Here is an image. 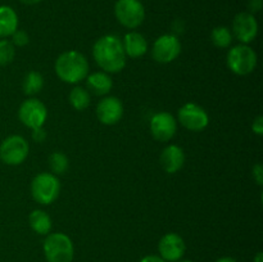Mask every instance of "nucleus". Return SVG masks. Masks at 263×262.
<instances>
[{
  "instance_id": "obj_9",
  "label": "nucleus",
  "mask_w": 263,
  "mask_h": 262,
  "mask_svg": "<svg viewBox=\"0 0 263 262\" xmlns=\"http://www.w3.org/2000/svg\"><path fill=\"white\" fill-rule=\"evenodd\" d=\"M177 121L186 130L199 133L207 127L210 123V117L203 107L195 104V103H186L179 109Z\"/></svg>"
},
{
  "instance_id": "obj_23",
  "label": "nucleus",
  "mask_w": 263,
  "mask_h": 262,
  "mask_svg": "<svg viewBox=\"0 0 263 262\" xmlns=\"http://www.w3.org/2000/svg\"><path fill=\"white\" fill-rule=\"evenodd\" d=\"M49 166L54 175L64 174L69 166L68 157L62 152H53L49 157Z\"/></svg>"
},
{
  "instance_id": "obj_5",
  "label": "nucleus",
  "mask_w": 263,
  "mask_h": 262,
  "mask_svg": "<svg viewBox=\"0 0 263 262\" xmlns=\"http://www.w3.org/2000/svg\"><path fill=\"white\" fill-rule=\"evenodd\" d=\"M257 53L246 44H239L229 50L226 63L229 69L238 76L252 73L257 66Z\"/></svg>"
},
{
  "instance_id": "obj_19",
  "label": "nucleus",
  "mask_w": 263,
  "mask_h": 262,
  "mask_svg": "<svg viewBox=\"0 0 263 262\" xmlns=\"http://www.w3.org/2000/svg\"><path fill=\"white\" fill-rule=\"evenodd\" d=\"M30 228L39 235H48L51 231V218L45 211L33 210L28 216Z\"/></svg>"
},
{
  "instance_id": "obj_8",
  "label": "nucleus",
  "mask_w": 263,
  "mask_h": 262,
  "mask_svg": "<svg viewBox=\"0 0 263 262\" xmlns=\"http://www.w3.org/2000/svg\"><path fill=\"white\" fill-rule=\"evenodd\" d=\"M18 117L26 127L33 130V128L43 127L48 118V109L41 100L31 98L21 104L18 109Z\"/></svg>"
},
{
  "instance_id": "obj_7",
  "label": "nucleus",
  "mask_w": 263,
  "mask_h": 262,
  "mask_svg": "<svg viewBox=\"0 0 263 262\" xmlns=\"http://www.w3.org/2000/svg\"><path fill=\"white\" fill-rule=\"evenodd\" d=\"M30 152L27 140L21 135H10L0 144V159L9 166H18L26 161Z\"/></svg>"
},
{
  "instance_id": "obj_28",
  "label": "nucleus",
  "mask_w": 263,
  "mask_h": 262,
  "mask_svg": "<svg viewBox=\"0 0 263 262\" xmlns=\"http://www.w3.org/2000/svg\"><path fill=\"white\" fill-rule=\"evenodd\" d=\"M252 130H253L254 134H257V135H263V117L262 116H258V117H256V120L253 121V123H252Z\"/></svg>"
},
{
  "instance_id": "obj_12",
  "label": "nucleus",
  "mask_w": 263,
  "mask_h": 262,
  "mask_svg": "<svg viewBox=\"0 0 263 262\" xmlns=\"http://www.w3.org/2000/svg\"><path fill=\"white\" fill-rule=\"evenodd\" d=\"M177 131V121L171 113L159 112L152 117L151 133L157 141L166 143L171 140Z\"/></svg>"
},
{
  "instance_id": "obj_1",
  "label": "nucleus",
  "mask_w": 263,
  "mask_h": 262,
  "mask_svg": "<svg viewBox=\"0 0 263 262\" xmlns=\"http://www.w3.org/2000/svg\"><path fill=\"white\" fill-rule=\"evenodd\" d=\"M92 57L98 66L107 73H117L126 66V54L122 40L116 35H104L95 41Z\"/></svg>"
},
{
  "instance_id": "obj_29",
  "label": "nucleus",
  "mask_w": 263,
  "mask_h": 262,
  "mask_svg": "<svg viewBox=\"0 0 263 262\" xmlns=\"http://www.w3.org/2000/svg\"><path fill=\"white\" fill-rule=\"evenodd\" d=\"M248 9L252 14L259 12L262 9V0H248Z\"/></svg>"
},
{
  "instance_id": "obj_27",
  "label": "nucleus",
  "mask_w": 263,
  "mask_h": 262,
  "mask_svg": "<svg viewBox=\"0 0 263 262\" xmlns=\"http://www.w3.org/2000/svg\"><path fill=\"white\" fill-rule=\"evenodd\" d=\"M32 139H33V141H36V143H43V141L46 139V131L44 130L43 127L33 128Z\"/></svg>"
},
{
  "instance_id": "obj_33",
  "label": "nucleus",
  "mask_w": 263,
  "mask_h": 262,
  "mask_svg": "<svg viewBox=\"0 0 263 262\" xmlns=\"http://www.w3.org/2000/svg\"><path fill=\"white\" fill-rule=\"evenodd\" d=\"M253 262H263V253H262V252H258V253L254 256Z\"/></svg>"
},
{
  "instance_id": "obj_30",
  "label": "nucleus",
  "mask_w": 263,
  "mask_h": 262,
  "mask_svg": "<svg viewBox=\"0 0 263 262\" xmlns=\"http://www.w3.org/2000/svg\"><path fill=\"white\" fill-rule=\"evenodd\" d=\"M139 262H166L161 256L158 254H149V256L143 257Z\"/></svg>"
},
{
  "instance_id": "obj_15",
  "label": "nucleus",
  "mask_w": 263,
  "mask_h": 262,
  "mask_svg": "<svg viewBox=\"0 0 263 262\" xmlns=\"http://www.w3.org/2000/svg\"><path fill=\"white\" fill-rule=\"evenodd\" d=\"M159 163L162 169L168 174H176L177 171H180L185 163V153L181 146L175 144L166 146L159 157Z\"/></svg>"
},
{
  "instance_id": "obj_24",
  "label": "nucleus",
  "mask_w": 263,
  "mask_h": 262,
  "mask_svg": "<svg viewBox=\"0 0 263 262\" xmlns=\"http://www.w3.org/2000/svg\"><path fill=\"white\" fill-rule=\"evenodd\" d=\"M15 46L7 39L0 40V66H7L14 61Z\"/></svg>"
},
{
  "instance_id": "obj_18",
  "label": "nucleus",
  "mask_w": 263,
  "mask_h": 262,
  "mask_svg": "<svg viewBox=\"0 0 263 262\" xmlns=\"http://www.w3.org/2000/svg\"><path fill=\"white\" fill-rule=\"evenodd\" d=\"M18 30V15L9 5H0V39H7Z\"/></svg>"
},
{
  "instance_id": "obj_21",
  "label": "nucleus",
  "mask_w": 263,
  "mask_h": 262,
  "mask_svg": "<svg viewBox=\"0 0 263 262\" xmlns=\"http://www.w3.org/2000/svg\"><path fill=\"white\" fill-rule=\"evenodd\" d=\"M68 100L76 110H85L90 105V92L82 86H74L68 95Z\"/></svg>"
},
{
  "instance_id": "obj_4",
  "label": "nucleus",
  "mask_w": 263,
  "mask_h": 262,
  "mask_svg": "<svg viewBox=\"0 0 263 262\" xmlns=\"http://www.w3.org/2000/svg\"><path fill=\"white\" fill-rule=\"evenodd\" d=\"M61 193V182L57 175L41 172L31 181V194L37 203L49 205L57 200Z\"/></svg>"
},
{
  "instance_id": "obj_22",
  "label": "nucleus",
  "mask_w": 263,
  "mask_h": 262,
  "mask_svg": "<svg viewBox=\"0 0 263 262\" xmlns=\"http://www.w3.org/2000/svg\"><path fill=\"white\" fill-rule=\"evenodd\" d=\"M233 32H231L230 28L225 27V26H218L215 27L211 32V41L213 43V45L216 48L220 49H226L231 45L233 43Z\"/></svg>"
},
{
  "instance_id": "obj_25",
  "label": "nucleus",
  "mask_w": 263,
  "mask_h": 262,
  "mask_svg": "<svg viewBox=\"0 0 263 262\" xmlns=\"http://www.w3.org/2000/svg\"><path fill=\"white\" fill-rule=\"evenodd\" d=\"M12 44L14 46H26L28 43H30V38H28V33L23 30H17L12 36Z\"/></svg>"
},
{
  "instance_id": "obj_3",
  "label": "nucleus",
  "mask_w": 263,
  "mask_h": 262,
  "mask_svg": "<svg viewBox=\"0 0 263 262\" xmlns=\"http://www.w3.org/2000/svg\"><path fill=\"white\" fill-rule=\"evenodd\" d=\"M46 262H72L74 247L71 238L64 233H50L43 243Z\"/></svg>"
},
{
  "instance_id": "obj_10",
  "label": "nucleus",
  "mask_w": 263,
  "mask_h": 262,
  "mask_svg": "<svg viewBox=\"0 0 263 262\" xmlns=\"http://www.w3.org/2000/svg\"><path fill=\"white\" fill-rule=\"evenodd\" d=\"M181 53V43L171 33L162 35L154 41L152 48V57L158 63H171Z\"/></svg>"
},
{
  "instance_id": "obj_2",
  "label": "nucleus",
  "mask_w": 263,
  "mask_h": 262,
  "mask_svg": "<svg viewBox=\"0 0 263 262\" xmlns=\"http://www.w3.org/2000/svg\"><path fill=\"white\" fill-rule=\"evenodd\" d=\"M54 69L59 79L66 84H79L89 74V62L77 50H68L57 58Z\"/></svg>"
},
{
  "instance_id": "obj_11",
  "label": "nucleus",
  "mask_w": 263,
  "mask_h": 262,
  "mask_svg": "<svg viewBox=\"0 0 263 262\" xmlns=\"http://www.w3.org/2000/svg\"><path fill=\"white\" fill-rule=\"evenodd\" d=\"M233 36L240 44H249L258 35V22L249 12L238 13L233 21Z\"/></svg>"
},
{
  "instance_id": "obj_13",
  "label": "nucleus",
  "mask_w": 263,
  "mask_h": 262,
  "mask_svg": "<svg viewBox=\"0 0 263 262\" xmlns=\"http://www.w3.org/2000/svg\"><path fill=\"white\" fill-rule=\"evenodd\" d=\"M186 246L179 234L168 233L161 238L158 243V252L166 262H176L184 257Z\"/></svg>"
},
{
  "instance_id": "obj_34",
  "label": "nucleus",
  "mask_w": 263,
  "mask_h": 262,
  "mask_svg": "<svg viewBox=\"0 0 263 262\" xmlns=\"http://www.w3.org/2000/svg\"><path fill=\"white\" fill-rule=\"evenodd\" d=\"M176 262H193L192 259H179V261H176Z\"/></svg>"
},
{
  "instance_id": "obj_32",
  "label": "nucleus",
  "mask_w": 263,
  "mask_h": 262,
  "mask_svg": "<svg viewBox=\"0 0 263 262\" xmlns=\"http://www.w3.org/2000/svg\"><path fill=\"white\" fill-rule=\"evenodd\" d=\"M216 262H238L235 258H233V257H221V258H218Z\"/></svg>"
},
{
  "instance_id": "obj_20",
  "label": "nucleus",
  "mask_w": 263,
  "mask_h": 262,
  "mask_svg": "<svg viewBox=\"0 0 263 262\" xmlns=\"http://www.w3.org/2000/svg\"><path fill=\"white\" fill-rule=\"evenodd\" d=\"M43 87H44V77L40 72L30 71L28 73H26L25 77H23L22 89L26 95L33 97V95L39 94V92L43 90Z\"/></svg>"
},
{
  "instance_id": "obj_17",
  "label": "nucleus",
  "mask_w": 263,
  "mask_h": 262,
  "mask_svg": "<svg viewBox=\"0 0 263 262\" xmlns=\"http://www.w3.org/2000/svg\"><path fill=\"white\" fill-rule=\"evenodd\" d=\"M87 91L97 97H105L109 94L113 87V81L107 72H94L91 74H87L86 79Z\"/></svg>"
},
{
  "instance_id": "obj_31",
  "label": "nucleus",
  "mask_w": 263,
  "mask_h": 262,
  "mask_svg": "<svg viewBox=\"0 0 263 262\" xmlns=\"http://www.w3.org/2000/svg\"><path fill=\"white\" fill-rule=\"evenodd\" d=\"M22 4H26V5H36L39 4V3H41L43 0H20Z\"/></svg>"
},
{
  "instance_id": "obj_14",
  "label": "nucleus",
  "mask_w": 263,
  "mask_h": 262,
  "mask_svg": "<svg viewBox=\"0 0 263 262\" xmlns=\"http://www.w3.org/2000/svg\"><path fill=\"white\" fill-rule=\"evenodd\" d=\"M123 116V104L118 98L104 97L97 105V117L103 125L112 126Z\"/></svg>"
},
{
  "instance_id": "obj_6",
  "label": "nucleus",
  "mask_w": 263,
  "mask_h": 262,
  "mask_svg": "<svg viewBox=\"0 0 263 262\" xmlns=\"http://www.w3.org/2000/svg\"><path fill=\"white\" fill-rule=\"evenodd\" d=\"M115 15L126 28H138L145 20V8L140 0H117Z\"/></svg>"
},
{
  "instance_id": "obj_16",
  "label": "nucleus",
  "mask_w": 263,
  "mask_h": 262,
  "mask_svg": "<svg viewBox=\"0 0 263 262\" xmlns=\"http://www.w3.org/2000/svg\"><path fill=\"white\" fill-rule=\"evenodd\" d=\"M122 46L126 57L130 58H140L148 51V41L140 32L136 31L126 33L122 40Z\"/></svg>"
},
{
  "instance_id": "obj_26",
  "label": "nucleus",
  "mask_w": 263,
  "mask_h": 262,
  "mask_svg": "<svg viewBox=\"0 0 263 262\" xmlns=\"http://www.w3.org/2000/svg\"><path fill=\"white\" fill-rule=\"evenodd\" d=\"M252 175H253V179L256 180V182L258 185L263 184V166L261 163H257L256 166L252 170Z\"/></svg>"
}]
</instances>
